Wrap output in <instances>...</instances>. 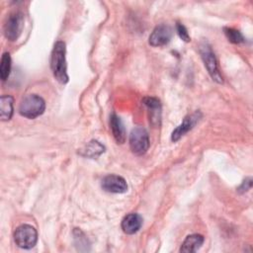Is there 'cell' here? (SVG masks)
Masks as SVG:
<instances>
[{"label":"cell","mask_w":253,"mask_h":253,"mask_svg":"<svg viewBox=\"0 0 253 253\" xmlns=\"http://www.w3.org/2000/svg\"><path fill=\"white\" fill-rule=\"evenodd\" d=\"M66 47L65 42L62 41H57L50 55V68L53 73L54 78L61 84L68 82L67 65H66Z\"/></svg>","instance_id":"1"},{"label":"cell","mask_w":253,"mask_h":253,"mask_svg":"<svg viewBox=\"0 0 253 253\" xmlns=\"http://www.w3.org/2000/svg\"><path fill=\"white\" fill-rule=\"evenodd\" d=\"M45 110L44 100L37 94H29L25 96L19 106L21 116L28 119H36Z\"/></svg>","instance_id":"2"},{"label":"cell","mask_w":253,"mask_h":253,"mask_svg":"<svg viewBox=\"0 0 253 253\" xmlns=\"http://www.w3.org/2000/svg\"><path fill=\"white\" fill-rule=\"evenodd\" d=\"M199 51H200L201 57L204 61V64H205L209 74L212 78V80L215 81L216 83H222L223 80H222L220 71L218 69L217 60H216L214 52L212 51L210 43L205 41L202 42L199 46Z\"/></svg>","instance_id":"3"},{"label":"cell","mask_w":253,"mask_h":253,"mask_svg":"<svg viewBox=\"0 0 253 253\" xmlns=\"http://www.w3.org/2000/svg\"><path fill=\"white\" fill-rule=\"evenodd\" d=\"M129 148L135 155H143L149 147V136L147 130L142 126H135L129 134Z\"/></svg>","instance_id":"4"},{"label":"cell","mask_w":253,"mask_h":253,"mask_svg":"<svg viewBox=\"0 0 253 253\" xmlns=\"http://www.w3.org/2000/svg\"><path fill=\"white\" fill-rule=\"evenodd\" d=\"M14 241L20 248H33L38 241L37 229L30 224H21L14 232Z\"/></svg>","instance_id":"5"},{"label":"cell","mask_w":253,"mask_h":253,"mask_svg":"<svg viewBox=\"0 0 253 253\" xmlns=\"http://www.w3.org/2000/svg\"><path fill=\"white\" fill-rule=\"evenodd\" d=\"M24 28V15L21 12L11 13L4 24V35L5 37L13 42L16 41L22 34Z\"/></svg>","instance_id":"6"},{"label":"cell","mask_w":253,"mask_h":253,"mask_svg":"<svg viewBox=\"0 0 253 253\" xmlns=\"http://www.w3.org/2000/svg\"><path fill=\"white\" fill-rule=\"evenodd\" d=\"M102 189L108 193L123 194L127 191L126 181L119 175L110 174L103 178L101 183Z\"/></svg>","instance_id":"7"},{"label":"cell","mask_w":253,"mask_h":253,"mask_svg":"<svg viewBox=\"0 0 253 253\" xmlns=\"http://www.w3.org/2000/svg\"><path fill=\"white\" fill-rule=\"evenodd\" d=\"M172 38V29L165 24L156 26L148 38V42L152 46H162L167 44Z\"/></svg>","instance_id":"8"},{"label":"cell","mask_w":253,"mask_h":253,"mask_svg":"<svg viewBox=\"0 0 253 253\" xmlns=\"http://www.w3.org/2000/svg\"><path fill=\"white\" fill-rule=\"evenodd\" d=\"M201 113L198 111V112H195L191 115H188L184 118L183 122L181 125H179L173 131H172V134H171V140L172 141H177L179 140L185 133H187L189 130H191L194 126L197 124V122L200 120L201 118Z\"/></svg>","instance_id":"9"},{"label":"cell","mask_w":253,"mask_h":253,"mask_svg":"<svg viewBox=\"0 0 253 253\" xmlns=\"http://www.w3.org/2000/svg\"><path fill=\"white\" fill-rule=\"evenodd\" d=\"M144 106L148 110L149 123L153 126H160L161 122V104L157 98L154 97H145L142 100Z\"/></svg>","instance_id":"10"},{"label":"cell","mask_w":253,"mask_h":253,"mask_svg":"<svg viewBox=\"0 0 253 253\" xmlns=\"http://www.w3.org/2000/svg\"><path fill=\"white\" fill-rule=\"evenodd\" d=\"M142 217L136 212H130L126 214L122 220V229L126 234L136 233L142 225Z\"/></svg>","instance_id":"11"},{"label":"cell","mask_w":253,"mask_h":253,"mask_svg":"<svg viewBox=\"0 0 253 253\" xmlns=\"http://www.w3.org/2000/svg\"><path fill=\"white\" fill-rule=\"evenodd\" d=\"M110 127L117 143L123 144L126 141V129L120 117L112 113L110 117Z\"/></svg>","instance_id":"12"},{"label":"cell","mask_w":253,"mask_h":253,"mask_svg":"<svg viewBox=\"0 0 253 253\" xmlns=\"http://www.w3.org/2000/svg\"><path fill=\"white\" fill-rule=\"evenodd\" d=\"M203 243H204V236L203 235L197 234V233L190 234L183 241V243L180 247V252H183V253L196 252L201 248Z\"/></svg>","instance_id":"13"},{"label":"cell","mask_w":253,"mask_h":253,"mask_svg":"<svg viewBox=\"0 0 253 253\" xmlns=\"http://www.w3.org/2000/svg\"><path fill=\"white\" fill-rule=\"evenodd\" d=\"M14 99L10 95H3L0 98V118L1 121H9L13 116Z\"/></svg>","instance_id":"14"},{"label":"cell","mask_w":253,"mask_h":253,"mask_svg":"<svg viewBox=\"0 0 253 253\" xmlns=\"http://www.w3.org/2000/svg\"><path fill=\"white\" fill-rule=\"evenodd\" d=\"M105 152V147L98 140H91L84 148L81 149L80 154L84 157L96 158Z\"/></svg>","instance_id":"15"},{"label":"cell","mask_w":253,"mask_h":253,"mask_svg":"<svg viewBox=\"0 0 253 253\" xmlns=\"http://www.w3.org/2000/svg\"><path fill=\"white\" fill-rule=\"evenodd\" d=\"M11 71V56L9 52H4L1 57V63H0V77L3 81H5Z\"/></svg>","instance_id":"16"},{"label":"cell","mask_w":253,"mask_h":253,"mask_svg":"<svg viewBox=\"0 0 253 253\" xmlns=\"http://www.w3.org/2000/svg\"><path fill=\"white\" fill-rule=\"evenodd\" d=\"M223 32L227 40L232 43H241L244 42V37L238 30L233 28H224Z\"/></svg>","instance_id":"17"},{"label":"cell","mask_w":253,"mask_h":253,"mask_svg":"<svg viewBox=\"0 0 253 253\" xmlns=\"http://www.w3.org/2000/svg\"><path fill=\"white\" fill-rule=\"evenodd\" d=\"M73 234H74V239H75V244L76 246H86L87 245V237L84 235V233L78 229V228H75L74 231H73Z\"/></svg>","instance_id":"18"},{"label":"cell","mask_w":253,"mask_h":253,"mask_svg":"<svg viewBox=\"0 0 253 253\" xmlns=\"http://www.w3.org/2000/svg\"><path fill=\"white\" fill-rule=\"evenodd\" d=\"M176 30H177V33H178V35H179V37H180L181 40H183V41L186 42H188L191 41L190 35H189V33H188L186 27H185L183 24L177 23V24H176Z\"/></svg>","instance_id":"19"},{"label":"cell","mask_w":253,"mask_h":253,"mask_svg":"<svg viewBox=\"0 0 253 253\" xmlns=\"http://www.w3.org/2000/svg\"><path fill=\"white\" fill-rule=\"evenodd\" d=\"M251 186H252V180H251V178H247L242 182L241 186L238 188V192L244 193V192L248 191L251 188Z\"/></svg>","instance_id":"20"}]
</instances>
